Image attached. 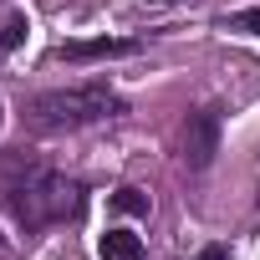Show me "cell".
<instances>
[{
	"mask_svg": "<svg viewBox=\"0 0 260 260\" xmlns=\"http://www.w3.org/2000/svg\"><path fill=\"white\" fill-rule=\"evenodd\" d=\"M6 209L16 214V224L26 230V235H36V230H46V224H61V219H72L77 209H82V184L72 179V174H56V169H31L21 184H11L6 189Z\"/></svg>",
	"mask_w": 260,
	"mask_h": 260,
	"instance_id": "obj_2",
	"label": "cell"
},
{
	"mask_svg": "<svg viewBox=\"0 0 260 260\" xmlns=\"http://www.w3.org/2000/svg\"><path fill=\"white\" fill-rule=\"evenodd\" d=\"M194 260H230V250H224V245H204Z\"/></svg>",
	"mask_w": 260,
	"mask_h": 260,
	"instance_id": "obj_9",
	"label": "cell"
},
{
	"mask_svg": "<svg viewBox=\"0 0 260 260\" xmlns=\"http://www.w3.org/2000/svg\"><path fill=\"white\" fill-rule=\"evenodd\" d=\"M97 250H102V260H143V240L127 230H107L97 240Z\"/></svg>",
	"mask_w": 260,
	"mask_h": 260,
	"instance_id": "obj_5",
	"label": "cell"
},
{
	"mask_svg": "<svg viewBox=\"0 0 260 260\" xmlns=\"http://www.w3.org/2000/svg\"><path fill=\"white\" fill-rule=\"evenodd\" d=\"M224 26H230V31H250V36H260V11H240V16H230Z\"/></svg>",
	"mask_w": 260,
	"mask_h": 260,
	"instance_id": "obj_8",
	"label": "cell"
},
{
	"mask_svg": "<svg viewBox=\"0 0 260 260\" xmlns=\"http://www.w3.org/2000/svg\"><path fill=\"white\" fill-rule=\"evenodd\" d=\"M179 148H184V164H189L194 174L214 164V153H219V112H214V107H199V112L184 117V138H179Z\"/></svg>",
	"mask_w": 260,
	"mask_h": 260,
	"instance_id": "obj_3",
	"label": "cell"
},
{
	"mask_svg": "<svg viewBox=\"0 0 260 260\" xmlns=\"http://www.w3.org/2000/svg\"><path fill=\"white\" fill-rule=\"evenodd\" d=\"M164 6H169V0H164Z\"/></svg>",
	"mask_w": 260,
	"mask_h": 260,
	"instance_id": "obj_11",
	"label": "cell"
},
{
	"mask_svg": "<svg viewBox=\"0 0 260 260\" xmlns=\"http://www.w3.org/2000/svg\"><path fill=\"white\" fill-rule=\"evenodd\" d=\"M117 112H122V97L107 82H77V87L36 92L26 102V127H36V133H77V127L107 122Z\"/></svg>",
	"mask_w": 260,
	"mask_h": 260,
	"instance_id": "obj_1",
	"label": "cell"
},
{
	"mask_svg": "<svg viewBox=\"0 0 260 260\" xmlns=\"http://www.w3.org/2000/svg\"><path fill=\"white\" fill-rule=\"evenodd\" d=\"M112 209H122V214H148V199H143L138 189H117V194H112Z\"/></svg>",
	"mask_w": 260,
	"mask_h": 260,
	"instance_id": "obj_7",
	"label": "cell"
},
{
	"mask_svg": "<svg viewBox=\"0 0 260 260\" xmlns=\"http://www.w3.org/2000/svg\"><path fill=\"white\" fill-rule=\"evenodd\" d=\"M138 41H112V36H97V41H67L56 46L61 61H112V56H133Z\"/></svg>",
	"mask_w": 260,
	"mask_h": 260,
	"instance_id": "obj_4",
	"label": "cell"
},
{
	"mask_svg": "<svg viewBox=\"0 0 260 260\" xmlns=\"http://www.w3.org/2000/svg\"><path fill=\"white\" fill-rule=\"evenodd\" d=\"M26 41V16L16 11V16H6V21H0V56H6V51H16Z\"/></svg>",
	"mask_w": 260,
	"mask_h": 260,
	"instance_id": "obj_6",
	"label": "cell"
},
{
	"mask_svg": "<svg viewBox=\"0 0 260 260\" xmlns=\"http://www.w3.org/2000/svg\"><path fill=\"white\" fill-rule=\"evenodd\" d=\"M0 250H6V240H0Z\"/></svg>",
	"mask_w": 260,
	"mask_h": 260,
	"instance_id": "obj_10",
	"label": "cell"
}]
</instances>
